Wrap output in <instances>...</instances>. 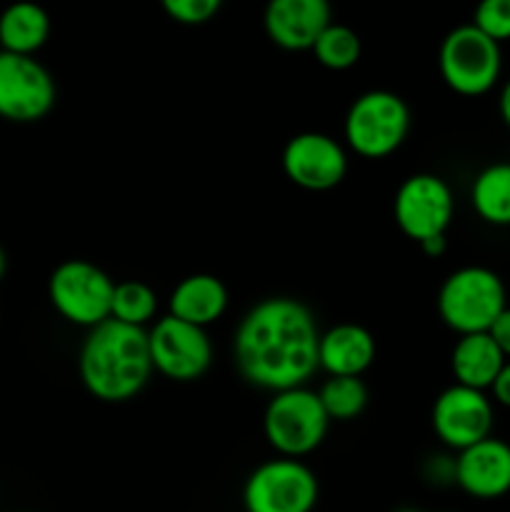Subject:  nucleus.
<instances>
[{
    "label": "nucleus",
    "mask_w": 510,
    "mask_h": 512,
    "mask_svg": "<svg viewBox=\"0 0 510 512\" xmlns=\"http://www.w3.org/2000/svg\"><path fill=\"white\" fill-rule=\"evenodd\" d=\"M320 328L313 310L295 298H265L240 318L233 360L243 380L260 390L283 393L305 388L318 363Z\"/></svg>",
    "instance_id": "1"
},
{
    "label": "nucleus",
    "mask_w": 510,
    "mask_h": 512,
    "mask_svg": "<svg viewBox=\"0 0 510 512\" xmlns=\"http://www.w3.org/2000/svg\"><path fill=\"white\" fill-rule=\"evenodd\" d=\"M85 390L103 403H128L153 375L148 330L108 318L85 338L78 358Z\"/></svg>",
    "instance_id": "2"
},
{
    "label": "nucleus",
    "mask_w": 510,
    "mask_h": 512,
    "mask_svg": "<svg viewBox=\"0 0 510 512\" xmlns=\"http://www.w3.org/2000/svg\"><path fill=\"white\" fill-rule=\"evenodd\" d=\"M508 308L505 283L495 270L465 265L450 273L438 290V315L453 333H488Z\"/></svg>",
    "instance_id": "3"
},
{
    "label": "nucleus",
    "mask_w": 510,
    "mask_h": 512,
    "mask_svg": "<svg viewBox=\"0 0 510 512\" xmlns=\"http://www.w3.org/2000/svg\"><path fill=\"white\" fill-rule=\"evenodd\" d=\"M408 133V103L390 90H368L358 95L345 113V145L360 158H388L405 143Z\"/></svg>",
    "instance_id": "4"
},
{
    "label": "nucleus",
    "mask_w": 510,
    "mask_h": 512,
    "mask_svg": "<svg viewBox=\"0 0 510 512\" xmlns=\"http://www.w3.org/2000/svg\"><path fill=\"white\" fill-rule=\"evenodd\" d=\"M330 418L318 393L293 388L275 393L263 415V433L280 458L300 460L318 450L328 435Z\"/></svg>",
    "instance_id": "5"
},
{
    "label": "nucleus",
    "mask_w": 510,
    "mask_h": 512,
    "mask_svg": "<svg viewBox=\"0 0 510 512\" xmlns=\"http://www.w3.org/2000/svg\"><path fill=\"white\" fill-rule=\"evenodd\" d=\"M440 78L453 93L475 98L495 88L503 68L500 45L480 33L473 23L458 25L440 43Z\"/></svg>",
    "instance_id": "6"
},
{
    "label": "nucleus",
    "mask_w": 510,
    "mask_h": 512,
    "mask_svg": "<svg viewBox=\"0 0 510 512\" xmlns=\"http://www.w3.org/2000/svg\"><path fill=\"white\" fill-rule=\"evenodd\" d=\"M113 293V278L88 260H65L48 280V298L55 313L88 330L110 318Z\"/></svg>",
    "instance_id": "7"
},
{
    "label": "nucleus",
    "mask_w": 510,
    "mask_h": 512,
    "mask_svg": "<svg viewBox=\"0 0 510 512\" xmlns=\"http://www.w3.org/2000/svg\"><path fill=\"white\" fill-rule=\"evenodd\" d=\"M318 478L303 460L275 458L258 465L243 488L245 512H313Z\"/></svg>",
    "instance_id": "8"
},
{
    "label": "nucleus",
    "mask_w": 510,
    "mask_h": 512,
    "mask_svg": "<svg viewBox=\"0 0 510 512\" xmlns=\"http://www.w3.org/2000/svg\"><path fill=\"white\" fill-rule=\"evenodd\" d=\"M453 213L455 200L450 185L433 173H415L405 178L393 200V215L400 233L418 245L445 235Z\"/></svg>",
    "instance_id": "9"
},
{
    "label": "nucleus",
    "mask_w": 510,
    "mask_h": 512,
    "mask_svg": "<svg viewBox=\"0 0 510 512\" xmlns=\"http://www.w3.org/2000/svg\"><path fill=\"white\" fill-rule=\"evenodd\" d=\"M153 370L175 383H193L208 373L213 363V345L203 328L165 315L148 330Z\"/></svg>",
    "instance_id": "10"
},
{
    "label": "nucleus",
    "mask_w": 510,
    "mask_h": 512,
    "mask_svg": "<svg viewBox=\"0 0 510 512\" xmlns=\"http://www.w3.org/2000/svg\"><path fill=\"white\" fill-rule=\"evenodd\" d=\"M55 80L40 60L0 53V118L38 123L55 105Z\"/></svg>",
    "instance_id": "11"
},
{
    "label": "nucleus",
    "mask_w": 510,
    "mask_h": 512,
    "mask_svg": "<svg viewBox=\"0 0 510 512\" xmlns=\"http://www.w3.org/2000/svg\"><path fill=\"white\" fill-rule=\"evenodd\" d=\"M283 173L298 188L325 193L343 183L348 173V153L335 138L325 133H298L283 148Z\"/></svg>",
    "instance_id": "12"
},
{
    "label": "nucleus",
    "mask_w": 510,
    "mask_h": 512,
    "mask_svg": "<svg viewBox=\"0 0 510 512\" xmlns=\"http://www.w3.org/2000/svg\"><path fill=\"white\" fill-rule=\"evenodd\" d=\"M493 403L485 393L465 385H450L435 398L430 423L450 450H465L493 435Z\"/></svg>",
    "instance_id": "13"
},
{
    "label": "nucleus",
    "mask_w": 510,
    "mask_h": 512,
    "mask_svg": "<svg viewBox=\"0 0 510 512\" xmlns=\"http://www.w3.org/2000/svg\"><path fill=\"white\" fill-rule=\"evenodd\" d=\"M453 480L463 493L478 500H498L510 493V445L485 438L460 450L453 463Z\"/></svg>",
    "instance_id": "14"
},
{
    "label": "nucleus",
    "mask_w": 510,
    "mask_h": 512,
    "mask_svg": "<svg viewBox=\"0 0 510 512\" xmlns=\"http://www.w3.org/2000/svg\"><path fill=\"white\" fill-rule=\"evenodd\" d=\"M333 23L325 0H273L265 8V33L283 50H313L320 33Z\"/></svg>",
    "instance_id": "15"
},
{
    "label": "nucleus",
    "mask_w": 510,
    "mask_h": 512,
    "mask_svg": "<svg viewBox=\"0 0 510 512\" xmlns=\"http://www.w3.org/2000/svg\"><path fill=\"white\" fill-rule=\"evenodd\" d=\"M378 355L373 333L358 323H340L320 333L318 363L330 378H360Z\"/></svg>",
    "instance_id": "16"
},
{
    "label": "nucleus",
    "mask_w": 510,
    "mask_h": 512,
    "mask_svg": "<svg viewBox=\"0 0 510 512\" xmlns=\"http://www.w3.org/2000/svg\"><path fill=\"white\" fill-rule=\"evenodd\" d=\"M168 308V315L173 318L205 330L208 325L218 323L228 310V288L223 280L210 273L188 275L173 288Z\"/></svg>",
    "instance_id": "17"
},
{
    "label": "nucleus",
    "mask_w": 510,
    "mask_h": 512,
    "mask_svg": "<svg viewBox=\"0 0 510 512\" xmlns=\"http://www.w3.org/2000/svg\"><path fill=\"white\" fill-rule=\"evenodd\" d=\"M505 363L508 360L488 333L460 335L453 355H450V370L455 375V383L480 390V393L493 388L495 378Z\"/></svg>",
    "instance_id": "18"
},
{
    "label": "nucleus",
    "mask_w": 510,
    "mask_h": 512,
    "mask_svg": "<svg viewBox=\"0 0 510 512\" xmlns=\"http://www.w3.org/2000/svg\"><path fill=\"white\" fill-rule=\"evenodd\" d=\"M50 38V18L40 5L15 3L0 13V53L35 58Z\"/></svg>",
    "instance_id": "19"
},
{
    "label": "nucleus",
    "mask_w": 510,
    "mask_h": 512,
    "mask_svg": "<svg viewBox=\"0 0 510 512\" xmlns=\"http://www.w3.org/2000/svg\"><path fill=\"white\" fill-rule=\"evenodd\" d=\"M470 203L485 223L498 228L510 225V163H493L480 170L470 188Z\"/></svg>",
    "instance_id": "20"
},
{
    "label": "nucleus",
    "mask_w": 510,
    "mask_h": 512,
    "mask_svg": "<svg viewBox=\"0 0 510 512\" xmlns=\"http://www.w3.org/2000/svg\"><path fill=\"white\" fill-rule=\"evenodd\" d=\"M155 313H158V295L148 283H140V280L115 283L110 318L145 330V325L153 323Z\"/></svg>",
    "instance_id": "21"
},
{
    "label": "nucleus",
    "mask_w": 510,
    "mask_h": 512,
    "mask_svg": "<svg viewBox=\"0 0 510 512\" xmlns=\"http://www.w3.org/2000/svg\"><path fill=\"white\" fill-rule=\"evenodd\" d=\"M318 398L328 413L330 423H348L355 420L368 405V385L363 378H328L318 390Z\"/></svg>",
    "instance_id": "22"
},
{
    "label": "nucleus",
    "mask_w": 510,
    "mask_h": 512,
    "mask_svg": "<svg viewBox=\"0 0 510 512\" xmlns=\"http://www.w3.org/2000/svg\"><path fill=\"white\" fill-rule=\"evenodd\" d=\"M360 53H363L360 35L335 20L320 33L318 43L313 45L315 60L328 70H350L360 60Z\"/></svg>",
    "instance_id": "23"
},
{
    "label": "nucleus",
    "mask_w": 510,
    "mask_h": 512,
    "mask_svg": "<svg viewBox=\"0 0 510 512\" xmlns=\"http://www.w3.org/2000/svg\"><path fill=\"white\" fill-rule=\"evenodd\" d=\"M473 25L493 43L510 40V0H483L475 8Z\"/></svg>",
    "instance_id": "24"
},
{
    "label": "nucleus",
    "mask_w": 510,
    "mask_h": 512,
    "mask_svg": "<svg viewBox=\"0 0 510 512\" xmlns=\"http://www.w3.org/2000/svg\"><path fill=\"white\" fill-rule=\"evenodd\" d=\"M163 10L178 25H205L220 13V0H165Z\"/></svg>",
    "instance_id": "25"
},
{
    "label": "nucleus",
    "mask_w": 510,
    "mask_h": 512,
    "mask_svg": "<svg viewBox=\"0 0 510 512\" xmlns=\"http://www.w3.org/2000/svg\"><path fill=\"white\" fill-rule=\"evenodd\" d=\"M488 335L493 338V343L498 345L500 353L505 355V360H510V308H505L498 315V320L493 323V328L488 330Z\"/></svg>",
    "instance_id": "26"
},
{
    "label": "nucleus",
    "mask_w": 510,
    "mask_h": 512,
    "mask_svg": "<svg viewBox=\"0 0 510 512\" xmlns=\"http://www.w3.org/2000/svg\"><path fill=\"white\" fill-rule=\"evenodd\" d=\"M490 393H493L495 403L503 405V408H510V360L503 365V370L498 373V378H495Z\"/></svg>",
    "instance_id": "27"
},
{
    "label": "nucleus",
    "mask_w": 510,
    "mask_h": 512,
    "mask_svg": "<svg viewBox=\"0 0 510 512\" xmlns=\"http://www.w3.org/2000/svg\"><path fill=\"white\" fill-rule=\"evenodd\" d=\"M445 248H448V240H445V235H440V238H430V240H425V243H420V250H423L425 255H430V258H440V255L445 253Z\"/></svg>",
    "instance_id": "28"
},
{
    "label": "nucleus",
    "mask_w": 510,
    "mask_h": 512,
    "mask_svg": "<svg viewBox=\"0 0 510 512\" xmlns=\"http://www.w3.org/2000/svg\"><path fill=\"white\" fill-rule=\"evenodd\" d=\"M498 110H500V118H503V123L510 128V80L503 85V90H500Z\"/></svg>",
    "instance_id": "29"
},
{
    "label": "nucleus",
    "mask_w": 510,
    "mask_h": 512,
    "mask_svg": "<svg viewBox=\"0 0 510 512\" xmlns=\"http://www.w3.org/2000/svg\"><path fill=\"white\" fill-rule=\"evenodd\" d=\"M5 270H8V258H5V250H3V245H0V280H3Z\"/></svg>",
    "instance_id": "30"
},
{
    "label": "nucleus",
    "mask_w": 510,
    "mask_h": 512,
    "mask_svg": "<svg viewBox=\"0 0 510 512\" xmlns=\"http://www.w3.org/2000/svg\"><path fill=\"white\" fill-rule=\"evenodd\" d=\"M23 512H35V510H23Z\"/></svg>",
    "instance_id": "31"
}]
</instances>
